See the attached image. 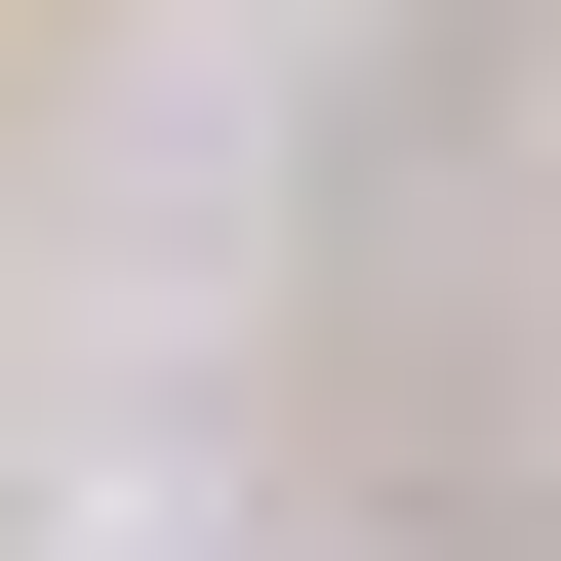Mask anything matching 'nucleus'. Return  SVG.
Listing matches in <instances>:
<instances>
[]
</instances>
